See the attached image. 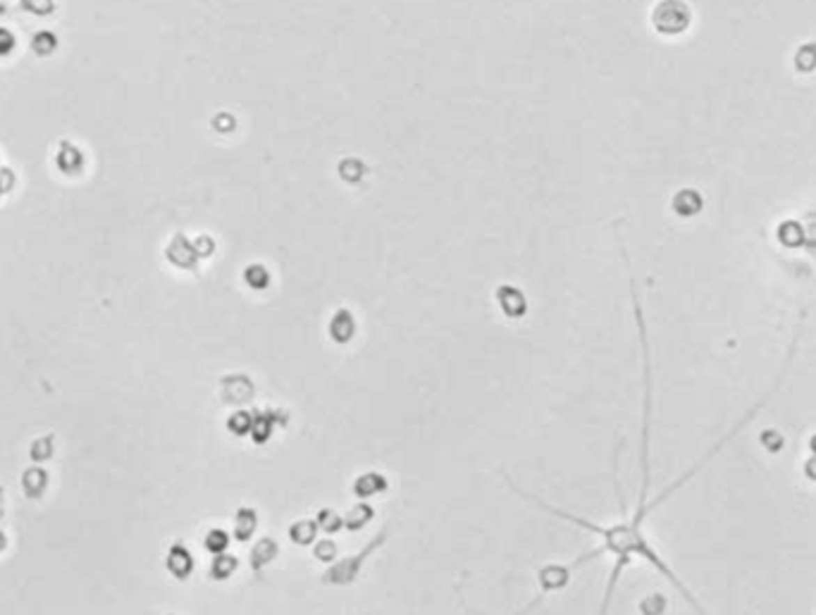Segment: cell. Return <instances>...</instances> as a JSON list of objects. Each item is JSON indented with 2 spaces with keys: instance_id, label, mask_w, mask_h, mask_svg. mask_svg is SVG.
I'll return each mask as SVG.
<instances>
[{
  "instance_id": "484cf974",
  "label": "cell",
  "mask_w": 816,
  "mask_h": 615,
  "mask_svg": "<svg viewBox=\"0 0 816 615\" xmlns=\"http://www.w3.org/2000/svg\"><path fill=\"white\" fill-rule=\"evenodd\" d=\"M13 46H15V36H13V33H10L8 29H0V55L10 53Z\"/></svg>"
},
{
  "instance_id": "4fadbf2b",
  "label": "cell",
  "mask_w": 816,
  "mask_h": 615,
  "mask_svg": "<svg viewBox=\"0 0 816 615\" xmlns=\"http://www.w3.org/2000/svg\"><path fill=\"white\" fill-rule=\"evenodd\" d=\"M339 177L349 184L361 182V179L366 177V165L356 158H344L342 162H339Z\"/></svg>"
},
{
  "instance_id": "d6986e66",
  "label": "cell",
  "mask_w": 816,
  "mask_h": 615,
  "mask_svg": "<svg viewBox=\"0 0 816 615\" xmlns=\"http://www.w3.org/2000/svg\"><path fill=\"white\" fill-rule=\"evenodd\" d=\"M229 546V536L227 532H222V529H210L208 534H205V549L210 553H225V549Z\"/></svg>"
},
{
  "instance_id": "2e32d148",
  "label": "cell",
  "mask_w": 816,
  "mask_h": 615,
  "mask_svg": "<svg viewBox=\"0 0 816 615\" xmlns=\"http://www.w3.org/2000/svg\"><path fill=\"white\" fill-rule=\"evenodd\" d=\"M244 279L246 284H249L251 289H267V284H270V275H267V270L262 265H249L244 270Z\"/></svg>"
},
{
  "instance_id": "9c48e42d",
  "label": "cell",
  "mask_w": 816,
  "mask_h": 615,
  "mask_svg": "<svg viewBox=\"0 0 816 615\" xmlns=\"http://www.w3.org/2000/svg\"><path fill=\"white\" fill-rule=\"evenodd\" d=\"M277 556V544L272 539H260L256 541L253 551H251V566L253 570H258L262 566H267V563L272 561V558Z\"/></svg>"
},
{
  "instance_id": "8fae6325",
  "label": "cell",
  "mask_w": 816,
  "mask_h": 615,
  "mask_svg": "<svg viewBox=\"0 0 816 615\" xmlns=\"http://www.w3.org/2000/svg\"><path fill=\"white\" fill-rule=\"evenodd\" d=\"M256 513L251 511V508H242V511L237 513V525H234V534H237V539H251V534L256 532Z\"/></svg>"
},
{
  "instance_id": "5b68a950",
  "label": "cell",
  "mask_w": 816,
  "mask_h": 615,
  "mask_svg": "<svg viewBox=\"0 0 816 615\" xmlns=\"http://www.w3.org/2000/svg\"><path fill=\"white\" fill-rule=\"evenodd\" d=\"M167 258L175 262L177 267H194L198 260V253L194 248V243H189L184 237H175L172 243L167 246Z\"/></svg>"
},
{
  "instance_id": "ffe728a7",
  "label": "cell",
  "mask_w": 816,
  "mask_h": 615,
  "mask_svg": "<svg viewBox=\"0 0 816 615\" xmlns=\"http://www.w3.org/2000/svg\"><path fill=\"white\" fill-rule=\"evenodd\" d=\"M58 162H60V167H63L65 172H74V170H79V165H81V155H79V150H77V148L65 146L63 150H60Z\"/></svg>"
},
{
  "instance_id": "7402d4cb",
  "label": "cell",
  "mask_w": 816,
  "mask_h": 615,
  "mask_svg": "<svg viewBox=\"0 0 816 615\" xmlns=\"http://www.w3.org/2000/svg\"><path fill=\"white\" fill-rule=\"evenodd\" d=\"M317 522H320V527L325 529V532H337L339 527H342L344 520L337 516V513H332L329 508L325 511H320V516H317Z\"/></svg>"
},
{
  "instance_id": "e0dca14e",
  "label": "cell",
  "mask_w": 816,
  "mask_h": 615,
  "mask_svg": "<svg viewBox=\"0 0 816 615\" xmlns=\"http://www.w3.org/2000/svg\"><path fill=\"white\" fill-rule=\"evenodd\" d=\"M227 427H229V432H232V434H239V437H242V434L251 432V427H253V415H251V413H246V410H237L227 420Z\"/></svg>"
},
{
  "instance_id": "9a60e30c",
  "label": "cell",
  "mask_w": 816,
  "mask_h": 615,
  "mask_svg": "<svg viewBox=\"0 0 816 615\" xmlns=\"http://www.w3.org/2000/svg\"><path fill=\"white\" fill-rule=\"evenodd\" d=\"M234 570H237V558L225 556V553H217L215 561H212V566H210V575L215 580H227Z\"/></svg>"
},
{
  "instance_id": "4316f807",
  "label": "cell",
  "mask_w": 816,
  "mask_h": 615,
  "mask_svg": "<svg viewBox=\"0 0 816 615\" xmlns=\"http://www.w3.org/2000/svg\"><path fill=\"white\" fill-rule=\"evenodd\" d=\"M212 125L217 127V129L220 131H232L234 129V120L229 115H220V117H215V120H212Z\"/></svg>"
},
{
  "instance_id": "6da1fadb",
  "label": "cell",
  "mask_w": 816,
  "mask_h": 615,
  "mask_svg": "<svg viewBox=\"0 0 816 615\" xmlns=\"http://www.w3.org/2000/svg\"><path fill=\"white\" fill-rule=\"evenodd\" d=\"M384 536H387V532H382L377 536L375 541H372L370 546H366V549H363L359 556H354V558H344L342 563H337V566L334 568H329L325 575H322V580H325V582H334V584H346V582H354L356 580V575H359V570L363 568V563H366V558H370V553L375 551V549H379V546H382V541H384Z\"/></svg>"
},
{
  "instance_id": "277c9868",
  "label": "cell",
  "mask_w": 816,
  "mask_h": 615,
  "mask_svg": "<svg viewBox=\"0 0 816 615\" xmlns=\"http://www.w3.org/2000/svg\"><path fill=\"white\" fill-rule=\"evenodd\" d=\"M167 570H170V573L175 575V577H180V580L191 575L194 558H191V553H189V549L184 544H172L170 553H167Z\"/></svg>"
},
{
  "instance_id": "7c38bea8",
  "label": "cell",
  "mask_w": 816,
  "mask_h": 615,
  "mask_svg": "<svg viewBox=\"0 0 816 615\" xmlns=\"http://www.w3.org/2000/svg\"><path fill=\"white\" fill-rule=\"evenodd\" d=\"M370 518H372V508L368 506V503H356V506L349 511V516L344 518V527L361 529L366 522H370Z\"/></svg>"
},
{
  "instance_id": "83f0119b",
  "label": "cell",
  "mask_w": 816,
  "mask_h": 615,
  "mask_svg": "<svg viewBox=\"0 0 816 615\" xmlns=\"http://www.w3.org/2000/svg\"><path fill=\"white\" fill-rule=\"evenodd\" d=\"M5 546H8V539H5V534H3V532H0V551H3V549H5Z\"/></svg>"
},
{
  "instance_id": "5bb4252c",
  "label": "cell",
  "mask_w": 816,
  "mask_h": 615,
  "mask_svg": "<svg viewBox=\"0 0 816 615\" xmlns=\"http://www.w3.org/2000/svg\"><path fill=\"white\" fill-rule=\"evenodd\" d=\"M315 529H317V520L313 522V520H301V522H294V527L289 529V536L296 541V544H311L313 539H315Z\"/></svg>"
},
{
  "instance_id": "7a4b0ae2",
  "label": "cell",
  "mask_w": 816,
  "mask_h": 615,
  "mask_svg": "<svg viewBox=\"0 0 816 615\" xmlns=\"http://www.w3.org/2000/svg\"><path fill=\"white\" fill-rule=\"evenodd\" d=\"M22 489H24L26 499H31V501L41 499L48 489V470L41 465H33L29 470H24V474H22Z\"/></svg>"
},
{
  "instance_id": "603a6c76",
  "label": "cell",
  "mask_w": 816,
  "mask_h": 615,
  "mask_svg": "<svg viewBox=\"0 0 816 615\" xmlns=\"http://www.w3.org/2000/svg\"><path fill=\"white\" fill-rule=\"evenodd\" d=\"M334 553H337V546L332 544V541H317V546H315V556L320 558V561H332L334 558Z\"/></svg>"
},
{
  "instance_id": "d4e9b609",
  "label": "cell",
  "mask_w": 816,
  "mask_h": 615,
  "mask_svg": "<svg viewBox=\"0 0 816 615\" xmlns=\"http://www.w3.org/2000/svg\"><path fill=\"white\" fill-rule=\"evenodd\" d=\"M194 248H196V253H198V258H201V255H210L215 246H212V239L201 237V239H196V241H194Z\"/></svg>"
},
{
  "instance_id": "44dd1931",
  "label": "cell",
  "mask_w": 816,
  "mask_h": 615,
  "mask_svg": "<svg viewBox=\"0 0 816 615\" xmlns=\"http://www.w3.org/2000/svg\"><path fill=\"white\" fill-rule=\"evenodd\" d=\"M31 46H33V50H36L38 55H48V53H53L55 46H58V38H55L50 31H41V33H36V36H33Z\"/></svg>"
},
{
  "instance_id": "30bf717a",
  "label": "cell",
  "mask_w": 816,
  "mask_h": 615,
  "mask_svg": "<svg viewBox=\"0 0 816 615\" xmlns=\"http://www.w3.org/2000/svg\"><path fill=\"white\" fill-rule=\"evenodd\" d=\"M53 454H55V437H53V434H46V437L36 439L31 444V449H29V458L33 463H36V465H41V463L50 461Z\"/></svg>"
},
{
  "instance_id": "cb8c5ba5",
  "label": "cell",
  "mask_w": 816,
  "mask_h": 615,
  "mask_svg": "<svg viewBox=\"0 0 816 615\" xmlns=\"http://www.w3.org/2000/svg\"><path fill=\"white\" fill-rule=\"evenodd\" d=\"M22 5H24L26 10H31V13L43 15L53 8V0H22Z\"/></svg>"
},
{
  "instance_id": "8992f818",
  "label": "cell",
  "mask_w": 816,
  "mask_h": 615,
  "mask_svg": "<svg viewBox=\"0 0 816 615\" xmlns=\"http://www.w3.org/2000/svg\"><path fill=\"white\" fill-rule=\"evenodd\" d=\"M356 332V322H354V315H351L349 310H337L332 317V322H329V334H332L334 341H339V344H346L351 337H354Z\"/></svg>"
},
{
  "instance_id": "ba28073f",
  "label": "cell",
  "mask_w": 816,
  "mask_h": 615,
  "mask_svg": "<svg viewBox=\"0 0 816 615\" xmlns=\"http://www.w3.org/2000/svg\"><path fill=\"white\" fill-rule=\"evenodd\" d=\"M384 489H387V479H384L382 474H377V472L361 474V477L356 479V484H354V491L359 496H363V499H366V496H372V494H379V491H384Z\"/></svg>"
},
{
  "instance_id": "ac0fdd59",
  "label": "cell",
  "mask_w": 816,
  "mask_h": 615,
  "mask_svg": "<svg viewBox=\"0 0 816 615\" xmlns=\"http://www.w3.org/2000/svg\"><path fill=\"white\" fill-rule=\"evenodd\" d=\"M272 427H275L272 413H265V415H256L253 417V427H251V434H253L256 441H265L267 437H270Z\"/></svg>"
},
{
  "instance_id": "3957f363",
  "label": "cell",
  "mask_w": 816,
  "mask_h": 615,
  "mask_svg": "<svg viewBox=\"0 0 816 615\" xmlns=\"http://www.w3.org/2000/svg\"><path fill=\"white\" fill-rule=\"evenodd\" d=\"M251 394H253V387L244 374H232V377L222 379V396L229 404H244L251 399Z\"/></svg>"
},
{
  "instance_id": "52a82bcc",
  "label": "cell",
  "mask_w": 816,
  "mask_h": 615,
  "mask_svg": "<svg viewBox=\"0 0 816 615\" xmlns=\"http://www.w3.org/2000/svg\"><path fill=\"white\" fill-rule=\"evenodd\" d=\"M496 298H499V303H501V308H504L506 315L521 317L525 312V298H523V294L518 291V289L501 287L499 291H496Z\"/></svg>"
}]
</instances>
